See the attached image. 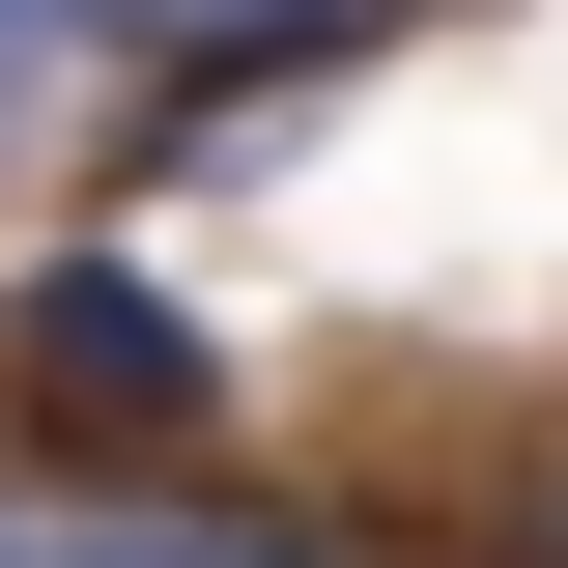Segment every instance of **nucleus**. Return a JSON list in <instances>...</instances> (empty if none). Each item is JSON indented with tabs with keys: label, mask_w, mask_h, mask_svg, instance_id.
I'll list each match as a JSON object with an SVG mask.
<instances>
[{
	"label": "nucleus",
	"mask_w": 568,
	"mask_h": 568,
	"mask_svg": "<svg viewBox=\"0 0 568 568\" xmlns=\"http://www.w3.org/2000/svg\"><path fill=\"white\" fill-rule=\"evenodd\" d=\"M0 369H29L58 426H200V398H227V369H200V313H171L142 256H29V313H0Z\"/></svg>",
	"instance_id": "obj_1"
},
{
	"label": "nucleus",
	"mask_w": 568,
	"mask_h": 568,
	"mask_svg": "<svg viewBox=\"0 0 568 568\" xmlns=\"http://www.w3.org/2000/svg\"><path fill=\"white\" fill-rule=\"evenodd\" d=\"M0 568H313V540H0Z\"/></svg>",
	"instance_id": "obj_2"
},
{
	"label": "nucleus",
	"mask_w": 568,
	"mask_h": 568,
	"mask_svg": "<svg viewBox=\"0 0 568 568\" xmlns=\"http://www.w3.org/2000/svg\"><path fill=\"white\" fill-rule=\"evenodd\" d=\"M58 29H85V0H0V114H29V58H58Z\"/></svg>",
	"instance_id": "obj_3"
}]
</instances>
